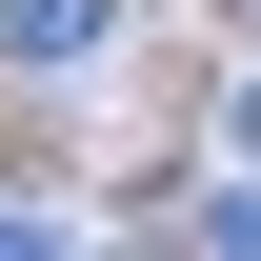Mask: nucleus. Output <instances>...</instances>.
Wrapping results in <instances>:
<instances>
[{"label":"nucleus","instance_id":"nucleus-1","mask_svg":"<svg viewBox=\"0 0 261 261\" xmlns=\"http://www.w3.org/2000/svg\"><path fill=\"white\" fill-rule=\"evenodd\" d=\"M100 20H121V0H0V61H81Z\"/></svg>","mask_w":261,"mask_h":261}]
</instances>
